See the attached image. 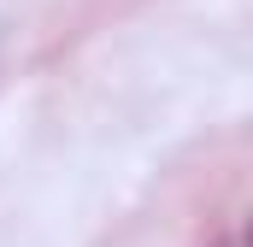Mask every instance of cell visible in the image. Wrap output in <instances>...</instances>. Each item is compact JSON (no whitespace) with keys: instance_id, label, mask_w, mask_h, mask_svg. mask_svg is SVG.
Returning a JSON list of instances; mask_svg holds the SVG:
<instances>
[{"instance_id":"obj_1","label":"cell","mask_w":253,"mask_h":247,"mask_svg":"<svg viewBox=\"0 0 253 247\" xmlns=\"http://www.w3.org/2000/svg\"><path fill=\"white\" fill-rule=\"evenodd\" d=\"M224 247H242V236H224Z\"/></svg>"}]
</instances>
